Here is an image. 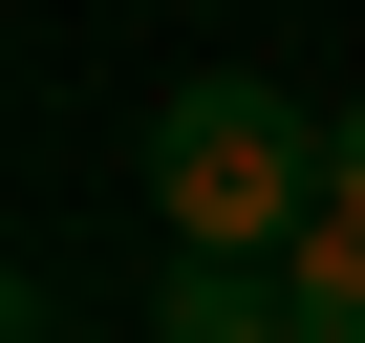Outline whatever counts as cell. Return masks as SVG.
Wrapping results in <instances>:
<instances>
[{
    "label": "cell",
    "instance_id": "1",
    "mask_svg": "<svg viewBox=\"0 0 365 343\" xmlns=\"http://www.w3.org/2000/svg\"><path fill=\"white\" fill-rule=\"evenodd\" d=\"M129 194L172 215V258H279V236L322 215V107H301V86H258V65H194V86L150 107Z\"/></svg>",
    "mask_w": 365,
    "mask_h": 343
},
{
    "label": "cell",
    "instance_id": "2",
    "mask_svg": "<svg viewBox=\"0 0 365 343\" xmlns=\"http://www.w3.org/2000/svg\"><path fill=\"white\" fill-rule=\"evenodd\" d=\"M150 343H301V300H279V258H172Z\"/></svg>",
    "mask_w": 365,
    "mask_h": 343
},
{
    "label": "cell",
    "instance_id": "3",
    "mask_svg": "<svg viewBox=\"0 0 365 343\" xmlns=\"http://www.w3.org/2000/svg\"><path fill=\"white\" fill-rule=\"evenodd\" d=\"M279 300H301V343H365V215H301L279 236Z\"/></svg>",
    "mask_w": 365,
    "mask_h": 343
},
{
    "label": "cell",
    "instance_id": "4",
    "mask_svg": "<svg viewBox=\"0 0 365 343\" xmlns=\"http://www.w3.org/2000/svg\"><path fill=\"white\" fill-rule=\"evenodd\" d=\"M322 215H365V107H322Z\"/></svg>",
    "mask_w": 365,
    "mask_h": 343
}]
</instances>
